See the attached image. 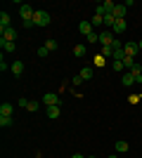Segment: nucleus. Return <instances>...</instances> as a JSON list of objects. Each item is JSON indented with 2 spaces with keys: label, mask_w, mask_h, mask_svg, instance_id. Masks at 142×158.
I'll list each match as a JSON object with an SVG mask.
<instances>
[{
  "label": "nucleus",
  "mask_w": 142,
  "mask_h": 158,
  "mask_svg": "<svg viewBox=\"0 0 142 158\" xmlns=\"http://www.w3.org/2000/svg\"><path fill=\"white\" fill-rule=\"evenodd\" d=\"M19 14H21V19H24V28H33L36 24H33V14H36V10L31 5H21L19 7Z\"/></svg>",
  "instance_id": "obj_1"
},
{
  "label": "nucleus",
  "mask_w": 142,
  "mask_h": 158,
  "mask_svg": "<svg viewBox=\"0 0 142 158\" xmlns=\"http://www.w3.org/2000/svg\"><path fill=\"white\" fill-rule=\"evenodd\" d=\"M50 14L47 12H43V10H36V14H33V24L36 26H50Z\"/></svg>",
  "instance_id": "obj_2"
},
{
  "label": "nucleus",
  "mask_w": 142,
  "mask_h": 158,
  "mask_svg": "<svg viewBox=\"0 0 142 158\" xmlns=\"http://www.w3.org/2000/svg\"><path fill=\"white\" fill-rule=\"evenodd\" d=\"M114 7H116V2H111V0H104V2H100V5H97V14H100V17H104V14H111V12H114Z\"/></svg>",
  "instance_id": "obj_3"
},
{
  "label": "nucleus",
  "mask_w": 142,
  "mask_h": 158,
  "mask_svg": "<svg viewBox=\"0 0 142 158\" xmlns=\"http://www.w3.org/2000/svg\"><path fill=\"white\" fill-rule=\"evenodd\" d=\"M114 40H116L114 31H100V45H102V47H109Z\"/></svg>",
  "instance_id": "obj_4"
},
{
  "label": "nucleus",
  "mask_w": 142,
  "mask_h": 158,
  "mask_svg": "<svg viewBox=\"0 0 142 158\" xmlns=\"http://www.w3.org/2000/svg\"><path fill=\"white\" fill-rule=\"evenodd\" d=\"M43 104H45V106H59V94H57V92L43 94Z\"/></svg>",
  "instance_id": "obj_5"
},
{
  "label": "nucleus",
  "mask_w": 142,
  "mask_h": 158,
  "mask_svg": "<svg viewBox=\"0 0 142 158\" xmlns=\"http://www.w3.org/2000/svg\"><path fill=\"white\" fill-rule=\"evenodd\" d=\"M12 113H14V106L12 104H0V118H12Z\"/></svg>",
  "instance_id": "obj_6"
},
{
  "label": "nucleus",
  "mask_w": 142,
  "mask_h": 158,
  "mask_svg": "<svg viewBox=\"0 0 142 158\" xmlns=\"http://www.w3.org/2000/svg\"><path fill=\"white\" fill-rule=\"evenodd\" d=\"M123 50H126V57H133L135 59V54H137V43H123Z\"/></svg>",
  "instance_id": "obj_7"
},
{
  "label": "nucleus",
  "mask_w": 142,
  "mask_h": 158,
  "mask_svg": "<svg viewBox=\"0 0 142 158\" xmlns=\"http://www.w3.org/2000/svg\"><path fill=\"white\" fill-rule=\"evenodd\" d=\"M0 38H2V40H10V43H14V40H17V28H12V26H10V28H5Z\"/></svg>",
  "instance_id": "obj_8"
},
{
  "label": "nucleus",
  "mask_w": 142,
  "mask_h": 158,
  "mask_svg": "<svg viewBox=\"0 0 142 158\" xmlns=\"http://www.w3.org/2000/svg\"><path fill=\"white\" fill-rule=\"evenodd\" d=\"M126 28H128L126 19H116V24H114V28H111V31H114V35H121V33L126 31Z\"/></svg>",
  "instance_id": "obj_9"
},
{
  "label": "nucleus",
  "mask_w": 142,
  "mask_h": 158,
  "mask_svg": "<svg viewBox=\"0 0 142 158\" xmlns=\"http://www.w3.org/2000/svg\"><path fill=\"white\" fill-rule=\"evenodd\" d=\"M10 71H12L14 76H24V61H12Z\"/></svg>",
  "instance_id": "obj_10"
},
{
  "label": "nucleus",
  "mask_w": 142,
  "mask_h": 158,
  "mask_svg": "<svg viewBox=\"0 0 142 158\" xmlns=\"http://www.w3.org/2000/svg\"><path fill=\"white\" fill-rule=\"evenodd\" d=\"M121 83L126 87H130V85H135V78H133V73L130 71H126V73H121Z\"/></svg>",
  "instance_id": "obj_11"
},
{
  "label": "nucleus",
  "mask_w": 142,
  "mask_h": 158,
  "mask_svg": "<svg viewBox=\"0 0 142 158\" xmlns=\"http://www.w3.org/2000/svg\"><path fill=\"white\" fill-rule=\"evenodd\" d=\"M78 31H81L83 35L88 38L90 33H93V24H90V21H81V24H78Z\"/></svg>",
  "instance_id": "obj_12"
},
{
  "label": "nucleus",
  "mask_w": 142,
  "mask_h": 158,
  "mask_svg": "<svg viewBox=\"0 0 142 158\" xmlns=\"http://www.w3.org/2000/svg\"><path fill=\"white\" fill-rule=\"evenodd\" d=\"M5 28H10V14H7V12H0V33L5 31Z\"/></svg>",
  "instance_id": "obj_13"
},
{
  "label": "nucleus",
  "mask_w": 142,
  "mask_h": 158,
  "mask_svg": "<svg viewBox=\"0 0 142 158\" xmlns=\"http://www.w3.org/2000/svg\"><path fill=\"white\" fill-rule=\"evenodd\" d=\"M126 10H128L126 5H116V7H114V12H111V14H114L116 19H126Z\"/></svg>",
  "instance_id": "obj_14"
},
{
  "label": "nucleus",
  "mask_w": 142,
  "mask_h": 158,
  "mask_svg": "<svg viewBox=\"0 0 142 158\" xmlns=\"http://www.w3.org/2000/svg\"><path fill=\"white\" fill-rule=\"evenodd\" d=\"M59 116H62L59 106H47V118H59Z\"/></svg>",
  "instance_id": "obj_15"
},
{
  "label": "nucleus",
  "mask_w": 142,
  "mask_h": 158,
  "mask_svg": "<svg viewBox=\"0 0 142 158\" xmlns=\"http://www.w3.org/2000/svg\"><path fill=\"white\" fill-rule=\"evenodd\" d=\"M130 73H133V78H135V83H137V85H142V66L137 64V66H135V69H133Z\"/></svg>",
  "instance_id": "obj_16"
},
{
  "label": "nucleus",
  "mask_w": 142,
  "mask_h": 158,
  "mask_svg": "<svg viewBox=\"0 0 142 158\" xmlns=\"http://www.w3.org/2000/svg\"><path fill=\"white\" fill-rule=\"evenodd\" d=\"M128 149H130V144L126 142V139H118V142H116V151L118 153H126Z\"/></svg>",
  "instance_id": "obj_17"
},
{
  "label": "nucleus",
  "mask_w": 142,
  "mask_h": 158,
  "mask_svg": "<svg viewBox=\"0 0 142 158\" xmlns=\"http://www.w3.org/2000/svg\"><path fill=\"white\" fill-rule=\"evenodd\" d=\"M0 47H2L5 52H14V50H17V45H14V43H10V40H2V38H0Z\"/></svg>",
  "instance_id": "obj_18"
},
{
  "label": "nucleus",
  "mask_w": 142,
  "mask_h": 158,
  "mask_svg": "<svg viewBox=\"0 0 142 158\" xmlns=\"http://www.w3.org/2000/svg\"><path fill=\"white\" fill-rule=\"evenodd\" d=\"M78 76H81L83 80H93V69H90V66H83V69H81V73H78Z\"/></svg>",
  "instance_id": "obj_19"
},
{
  "label": "nucleus",
  "mask_w": 142,
  "mask_h": 158,
  "mask_svg": "<svg viewBox=\"0 0 142 158\" xmlns=\"http://www.w3.org/2000/svg\"><path fill=\"white\" fill-rule=\"evenodd\" d=\"M114 24H116V17H114V14H104V26H109V31L114 28Z\"/></svg>",
  "instance_id": "obj_20"
},
{
  "label": "nucleus",
  "mask_w": 142,
  "mask_h": 158,
  "mask_svg": "<svg viewBox=\"0 0 142 158\" xmlns=\"http://www.w3.org/2000/svg\"><path fill=\"white\" fill-rule=\"evenodd\" d=\"M38 109H41V102H31V99H28V102H26V111L36 113V111H38Z\"/></svg>",
  "instance_id": "obj_21"
},
{
  "label": "nucleus",
  "mask_w": 142,
  "mask_h": 158,
  "mask_svg": "<svg viewBox=\"0 0 142 158\" xmlns=\"http://www.w3.org/2000/svg\"><path fill=\"white\" fill-rule=\"evenodd\" d=\"M74 54H76V57H85V54H88V47H85V45H76Z\"/></svg>",
  "instance_id": "obj_22"
},
{
  "label": "nucleus",
  "mask_w": 142,
  "mask_h": 158,
  "mask_svg": "<svg viewBox=\"0 0 142 158\" xmlns=\"http://www.w3.org/2000/svg\"><path fill=\"white\" fill-rule=\"evenodd\" d=\"M45 47H47V50H50V52H54V50L59 47V43H57V40H54V38H50V40H45Z\"/></svg>",
  "instance_id": "obj_23"
},
{
  "label": "nucleus",
  "mask_w": 142,
  "mask_h": 158,
  "mask_svg": "<svg viewBox=\"0 0 142 158\" xmlns=\"http://www.w3.org/2000/svg\"><path fill=\"white\" fill-rule=\"evenodd\" d=\"M102 57H104V59H109V57L114 59V47H111V45H109V47H102Z\"/></svg>",
  "instance_id": "obj_24"
},
{
  "label": "nucleus",
  "mask_w": 142,
  "mask_h": 158,
  "mask_svg": "<svg viewBox=\"0 0 142 158\" xmlns=\"http://www.w3.org/2000/svg\"><path fill=\"white\" fill-rule=\"evenodd\" d=\"M90 24H93V26H104V17H100V14H95Z\"/></svg>",
  "instance_id": "obj_25"
},
{
  "label": "nucleus",
  "mask_w": 142,
  "mask_h": 158,
  "mask_svg": "<svg viewBox=\"0 0 142 158\" xmlns=\"http://www.w3.org/2000/svg\"><path fill=\"white\" fill-rule=\"evenodd\" d=\"M85 40H88L90 45H93V43H100V33H97V31H93V33H90V35H88Z\"/></svg>",
  "instance_id": "obj_26"
},
{
  "label": "nucleus",
  "mask_w": 142,
  "mask_h": 158,
  "mask_svg": "<svg viewBox=\"0 0 142 158\" xmlns=\"http://www.w3.org/2000/svg\"><path fill=\"white\" fill-rule=\"evenodd\" d=\"M111 66H114V71H116V73H126V66H123V61H114Z\"/></svg>",
  "instance_id": "obj_27"
},
{
  "label": "nucleus",
  "mask_w": 142,
  "mask_h": 158,
  "mask_svg": "<svg viewBox=\"0 0 142 158\" xmlns=\"http://www.w3.org/2000/svg\"><path fill=\"white\" fill-rule=\"evenodd\" d=\"M47 54H50V50H47L45 45H43V47H38V57H41V59H45Z\"/></svg>",
  "instance_id": "obj_28"
},
{
  "label": "nucleus",
  "mask_w": 142,
  "mask_h": 158,
  "mask_svg": "<svg viewBox=\"0 0 142 158\" xmlns=\"http://www.w3.org/2000/svg\"><path fill=\"white\" fill-rule=\"evenodd\" d=\"M128 102H130V104H137V102H142V94H130Z\"/></svg>",
  "instance_id": "obj_29"
},
{
  "label": "nucleus",
  "mask_w": 142,
  "mask_h": 158,
  "mask_svg": "<svg viewBox=\"0 0 142 158\" xmlns=\"http://www.w3.org/2000/svg\"><path fill=\"white\" fill-rule=\"evenodd\" d=\"M104 61H107V59H104L102 54H97V57H95V66H100V69H102V66H104Z\"/></svg>",
  "instance_id": "obj_30"
},
{
  "label": "nucleus",
  "mask_w": 142,
  "mask_h": 158,
  "mask_svg": "<svg viewBox=\"0 0 142 158\" xmlns=\"http://www.w3.org/2000/svg\"><path fill=\"white\" fill-rule=\"evenodd\" d=\"M12 125V118H0V127H10Z\"/></svg>",
  "instance_id": "obj_31"
},
{
  "label": "nucleus",
  "mask_w": 142,
  "mask_h": 158,
  "mask_svg": "<svg viewBox=\"0 0 142 158\" xmlns=\"http://www.w3.org/2000/svg\"><path fill=\"white\" fill-rule=\"evenodd\" d=\"M71 158H85V156H81V153H74V156H71Z\"/></svg>",
  "instance_id": "obj_32"
},
{
  "label": "nucleus",
  "mask_w": 142,
  "mask_h": 158,
  "mask_svg": "<svg viewBox=\"0 0 142 158\" xmlns=\"http://www.w3.org/2000/svg\"><path fill=\"white\" fill-rule=\"evenodd\" d=\"M137 47H140V50H142V40H140V43H137Z\"/></svg>",
  "instance_id": "obj_33"
},
{
  "label": "nucleus",
  "mask_w": 142,
  "mask_h": 158,
  "mask_svg": "<svg viewBox=\"0 0 142 158\" xmlns=\"http://www.w3.org/2000/svg\"><path fill=\"white\" fill-rule=\"evenodd\" d=\"M107 158H118V156H116V153H114V156H107Z\"/></svg>",
  "instance_id": "obj_34"
},
{
  "label": "nucleus",
  "mask_w": 142,
  "mask_h": 158,
  "mask_svg": "<svg viewBox=\"0 0 142 158\" xmlns=\"http://www.w3.org/2000/svg\"><path fill=\"white\" fill-rule=\"evenodd\" d=\"M85 158H95V156H85Z\"/></svg>",
  "instance_id": "obj_35"
},
{
  "label": "nucleus",
  "mask_w": 142,
  "mask_h": 158,
  "mask_svg": "<svg viewBox=\"0 0 142 158\" xmlns=\"http://www.w3.org/2000/svg\"><path fill=\"white\" fill-rule=\"evenodd\" d=\"M140 94H142V85H140Z\"/></svg>",
  "instance_id": "obj_36"
}]
</instances>
